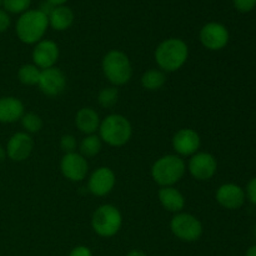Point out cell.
Masks as SVG:
<instances>
[{
    "label": "cell",
    "instance_id": "5b68a950",
    "mask_svg": "<svg viewBox=\"0 0 256 256\" xmlns=\"http://www.w3.org/2000/svg\"><path fill=\"white\" fill-rule=\"evenodd\" d=\"M186 172L184 159L176 154H168L159 158L152 166V178L160 188L174 186Z\"/></svg>",
    "mask_w": 256,
    "mask_h": 256
},
{
    "label": "cell",
    "instance_id": "2e32d148",
    "mask_svg": "<svg viewBox=\"0 0 256 256\" xmlns=\"http://www.w3.org/2000/svg\"><path fill=\"white\" fill-rule=\"evenodd\" d=\"M218 204L228 210H238L244 205L246 195L245 190L240 185L226 182V184L220 185L219 189L215 194Z\"/></svg>",
    "mask_w": 256,
    "mask_h": 256
},
{
    "label": "cell",
    "instance_id": "8992f818",
    "mask_svg": "<svg viewBox=\"0 0 256 256\" xmlns=\"http://www.w3.org/2000/svg\"><path fill=\"white\" fill-rule=\"evenodd\" d=\"M122 226V215L112 204H102L95 209L92 216V228L102 238H112Z\"/></svg>",
    "mask_w": 256,
    "mask_h": 256
},
{
    "label": "cell",
    "instance_id": "9c48e42d",
    "mask_svg": "<svg viewBox=\"0 0 256 256\" xmlns=\"http://www.w3.org/2000/svg\"><path fill=\"white\" fill-rule=\"evenodd\" d=\"M199 39L202 46L212 52H219L224 49L230 39L229 30L220 22H212L205 24L199 32Z\"/></svg>",
    "mask_w": 256,
    "mask_h": 256
},
{
    "label": "cell",
    "instance_id": "277c9868",
    "mask_svg": "<svg viewBox=\"0 0 256 256\" xmlns=\"http://www.w3.org/2000/svg\"><path fill=\"white\" fill-rule=\"evenodd\" d=\"M104 76L112 86L128 84L132 76V65L129 56L122 50H110L104 55L102 62Z\"/></svg>",
    "mask_w": 256,
    "mask_h": 256
},
{
    "label": "cell",
    "instance_id": "7a4b0ae2",
    "mask_svg": "<svg viewBox=\"0 0 256 256\" xmlns=\"http://www.w3.org/2000/svg\"><path fill=\"white\" fill-rule=\"evenodd\" d=\"M99 138L112 148L126 145L132 136V126L126 116L122 114L106 115L99 126Z\"/></svg>",
    "mask_w": 256,
    "mask_h": 256
},
{
    "label": "cell",
    "instance_id": "e575fe53",
    "mask_svg": "<svg viewBox=\"0 0 256 256\" xmlns=\"http://www.w3.org/2000/svg\"><path fill=\"white\" fill-rule=\"evenodd\" d=\"M245 256H256V245H252V246H250L249 249H248L246 254Z\"/></svg>",
    "mask_w": 256,
    "mask_h": 256
},
{
    "label": "cell",
    "instance_id": "1f68e13d",
    "mask_svg": "<svg viewBox=\"0 0 256 256\" xmlns=\"http://www.w3.org/2000/svg\"><path fill=\"white\" fill-rule=\"evenodd\" d=\"M126 256H148V255L145 254L144 252H142V250L134 249V250H132V252H128Z\"/></svg>",
    "mask_w": 256,
    "mask_h": 256
},
{
    "label": "cell",
    "instance_id": "e0dca14e",
    "mask_svg": "<svg viewBox=\"0 0 256 256\" xmlns=\"http://www.w3.org/2000/svg\"><path fill=\"white\" fill-rule=\"evenodd\" d=\"M25 114L24 104L15 96L0 98V122L12 124L22 119Z\"/></svg>",
    "mask_w": 256,
    "mask_h": 256
},
{
    "label": "cell",
    "instance_id": "7c38bea8",
    "mask_svg": "<svg viewBox=\"0 0 256 256\" xmlns=\"http://www.w3.org/2000/svg\"><path fill=\"white\" fill-rule=\"evenodd\" d=\"M116 184L115 172L108 166H100L95 169L88 179V189L95 196H106Z\"/></svg>",
    "mask_w": 256,
    "mask_h": 256
},
{
    "label": "cell",
    "instance_id": "44dd1931",
    "mask_svg": "<svg viewBox=\"0 0 256 256\" xmlns=\"http://www.w3.org/2000/svg\"><path fill=\"white\" fill-rule=\"evenodd\" d=\"M142 86L149 92L160 90L166 82V75L160 69H149L142 75Z\"/></svg>",
    "mask_w": 256,
    "mask_h": 256
},
{
    "label": "cell",
    "instance_id": "4316f807",
    "mask_svg": "<svg viewBox=\"0 0 256 256\" xmlns=\"http://www.w3.org/2000/svg\"><path fill=\"white\" fill-rule=\"evenodd\" d=\"M60 149L65 152V154H70V152H75L76 149L79 148L78 140L74 135L72 134H65L60 138Z\"/></svg>",
    "mask_w": 256,
    "mask_h": 256
},
{
    "label": "cell",
    "instance_id": "8d00e7d4",
    "mask_svg": "<svg viewBox=\"0 0 256 256\" xmlns=\"http://www.w3.org/2000/svg\"><path fill=\"white\" fill-rule=\"evenodd\" d=\"M2 0H0V5H2Z\"/></svg>",
    "mask_w": 256,
    "mask_h": 256
},
{
    "label": "cell",
    "instance_id": "ffe728a7",
    "mask_svg": "<svg viewBox=\"0 0 256 256\" xmlns=\"http://www.w3.org/2000/svg\"><path fill=\"white\" fill-rule=\"evenodd\" d=\"M49 25L56 32H64L69 29L74 22V12L69 6H55L54 10L48 16Z\"/></svg>",
    "mask_w": 256,
    "mask_h": 256
},
{
    "label": "cell",
    "instance_id": "83f0119b",
    "mask_svg": "<svg viewBox=\"0 0 256 256\" xmlns=\"http://www.w3.org/2000/svg\"><path fill=\"white\" fill-rule=\"evenodd\" d=\"M234 6L240 12H249L256 6V0H232Z\"/></svg>",
    "mask_w": 256,
    "mask_h": 256
},
{
    "label": "cell",
    "instance_id": "4fadbf2b",
    "mask_svg": "<svg viewBox=\"0 0 256 256\" xmlns=\"http://www.w3.org/2000/svg\"><path fill=\"white\" fill-rule=\"evenodd\" d=\"M34 149V140L32 135L25 132H18L10 136L8 140L6 146V156L12 162H24L32 155Z\"/></svg>",
    "mask_w": 256,
    "mask_h": 256
},
{
    "label": "cell",
    "instance_id": "ac0fdd59",
    "mask_svg": "<svg viewBox=\"0 0 256 256\" xmlns=\"http://www.w3.org/2000/svg\"><path fill=\"white\" fill-rule=\"evenodd\" d=\"M100 122H102V119L99 116V112L92 108H82L75 114V126L85 135L95 134L99 130Z\"/></svg>",
    "mask_w": 256,
    "mask_h": 256
},
{
    "label": "cell",
    "instance_id": "cb8c5ba5",
    "mask_svg": "<svg viewBox=\"0 0 256 256\" xmlns=\"http://www.w3.org/2000/svg\"><path fill=\"white\" fill-rule=\"evenodd\" d=\"M119 100V90L116 86H106L98 94V104L104 109H110Z\"/></svg>",
    "mask_w": 256,
    "mask_h": 256
},
{
    "label": "cell",
    "instance_id": "603a6c76",
    "mask_svg": "<svg viewBox=\"0 0 256 256\" xmlns=\"http://www.w3.org/2000/svg\"><path fill=\"white\" fill-rule=\"evenodd\" d=\"M42 70L34 64H24L18 70V79L22 84L26 86H34L38 85Z\"/></svg>",
    "mask_w": 256,
    "mask_h": 256
},
{
    "label": "cell",
    "instance_id": "6da1fadb",
    "mask_svg": "<svg viewBox=\"0 0 256 256\" xmlns=\"http://www.w3.org/2000/svg\"><path fill=\"white\" fill-rule=\"evenodd\" d=\"M189 58V46L178 38H169L160 42L154 52L158 68L164 72H174L182 69Z\"/></svg>",
    "mask_w": 256,
    "mask_h": 256
},
{
    "label": "cell",
    "instance_id": "484cf974",
    "mask_svg": "<svg viewBox=\"0 0 256 256\" xmlns=\"http://www.w3.org/2000/svg\"><path fill=\"white\" fill-rule=\"evenodd\" d=\"M2 4L6 12L22 15V12L29 10L32 0H2Z\"/></svg>",
    "mask_w": 256,
    "mask_h": 256
},
{
    "label": "cell",
    "instance_id": "f1b7e54d",
    "mask_svg": "<svg viewBox=\"0 0 256 256\" xmlns=\"http://www.w3.org/2000/svg\"><path fill=\"white\" fill-rule=\"evenodd\" d=\"M245 195L248 199L256 205V178L250 180L246 185V190H245Z\"/></svg>",
    "mask_w": 256,
    "mask_h": 256
},
{
    "label": "cell",
    "instance_id": "836d02e7",
    "mask_svg": "<svg viewBox=\"0 0 256 256\" xmlns=\"http://www.w3.org/2000/svg\"><path fill=\"white\" fill-rule=\"evenodd\" d=\"M6 158V150H5V148L2 145H0V162H4Z\"/></svg>",
    "mask_w": 256,
    "mask_h": 256
},
{
    "label": "cell",
    "instance_id": "5bb4252c",
    "mask_svg": "<svg viewBox=\"0 0 256 256\" xmlns=\"http://www.w3.org/2000/svg\"><path fill=\"white\" fill-rule=\"evenodd\" d=\"M38 86L46 96H58L66 88V76L59 68L52 66L40 72Z\"/></svg>",
    "mask_w": 256,
    "mask_h": 256
},
{
    "label": "cell",
    "instance_id": "7402d4cb",
    "mask_svg": "<svg viewBox=\"0 0 256 256\" xmlns=\"http://www.w3.org/2000/svg\"><path fill=\"white\" fill-rule=\"evenodd\" d=\"M102 142L99 138V135H85V138L79 144V152L85 159H89V158L96 156L102 152Z\"/></svg>",
    "mask_w": 256,
    "mask_h": 256
},
{
    "label": "cell",
    "instance_id": "3957f363",
    "mask_svg": "<svg viewBox=\"0 0 256 256\" xmlns=\"http://www.w3.org/2000/svg\"><path fill=\"white\" fill-rule=\"evenodd\" d=\"M48 26H49V19L46 15L39 9H34L28 10L20 15L15 25V32L20 42L28 45H35L42 40Z\"/></svg>",
    "mask_w": 256,
    "mask_h": 256
},
{
    "label": "cell",
    "instance_id": "9a60e30c",
    "mask_svg": "<svg viewBox=\"0 0 256 256\" xmlns=\"http://www.w3.org/2000/svg\"><path fill=\"white\" fill-rule=\"evenodd\" d=\"M60 56L59 46L55 42L48 39L40 40L34 45L32 49V64L36 65L40 70L49 69L55 66Z\"/></svg>",
    "mask_w": 256,
    "mask_h": 256
},
{
    "label": "cell",
    "instance_id": "d590c367",
    "mask_svg": "<svg viewBox=\"0 0 256 256\" xmlns=\"http://www.w3.org/2000/svg\"><path fill=\"white\" fill-rule=\"evenodd\" d=\"M255 238H256V228H255Z\"/></svg>",
    "mask_w": 256,
    "mask_h": 256
},
{
    "label": "cell",
    "instance_id": "ba28073f",
    "mask_svg": "<svg viewBox=\"0 0 256 256\" xmlns=\"http://www.w3.org/2000/svg\"><path fill=\"white\" fill-rule=\"evenodd\" d=\"M188 172L195 180L206 182L215 175L218 170V162L215 156L206 152H198L190 156L188 162Z\"/></svg>",
    "mask_w": 256,
    "mask_h": 256
},
{
    "label": "cell",
    "instance_id": "8fae6325",
    "mask_svg": "<svg viewBox=\"0 0 256 256\" xmlns=\"http://www.w3.org/2000/svg\"><path fill=\"white\" fill-rule=\"evenodd\" d=\"M172 149L180 158L192 156L196 154L202 145V139L196 130L192 128H182L172 136Z\"/></svg>",
    "mask_w": 256,
    "mask_h": 256
},
{
    "label": "cell",
    "instance_id": "d6986e66",
    "mask_svg": "<svg viewBox=\"0 0 256 256\" xmlns=\"http://www.w3.org/2000/svg\"><path fill=\"white\" fill-rule=\"evenodd\" d=\"M158 199L166 212H182L185 208V198L182 192L174 186H162L158 192Z\"/></svg>",
    "mask_w": 256,
    "mask_h": 256
},
{
    "label": "cell",
    "instance_id": "30bf717a",
    "mask_svg": "<svg viewBox=\"0 0 256 256\" xmlns=\"http://www.w3.org/2000/svg\"><path fill=\"white\" fill-rule=\"evenodd\" d=\"M60 172L70 182H82L89 172V162L78 152L64 154L60 160Z\"/></svg>",
    "mask_w": 256,
    "mask_h": 256
},
{
    "label": "cell",
    "instance_id": "52a82bcc",
    "mask_svg": "<svg viewBox=\"0 0 256 256\" xmlns=\"http://www.w3.org/2000/svg\"><path fill=\"white\" fill-rule=\"evenodd\" d=\"M170 230L182 242H196L202 235V224L195 215L178 212L170 220Z\"/></svg>",
    "mask_w": 256,
    "mask_h": 256
},
{
    "label": "cell",
    "instance_id": "f546056e",
    "mask_svg": "<svg viewBox=\"0 0 256 256\" xmlns=\"http://www.w3.org/2000/svg\"><path fill=\"white\" fill-rule=\"evenodd\" d=\"M10 22H12V20H10L9 14L5 10L0 9V32H6L10 26Z\"/></svg>",
    "mask_w": 256,
    "mask_h": 256
},
{
    "label": "cell",
    "instance_id": "4dcf8cb0",
    "mask_svg": "<svg viewBox=\"0 0 256 256\" xmlns=\"http://www.w3.org/2000/svg\"><path fill=\"white\" fill-rule=\"evenodd\" d=\"M69 256H92V252L88 246L79 245V246H75L74 249L70 252Z\"/></svg>",
    "mask_w": 256,
    "mask_h": 256
},
{
    "label": "cell",
    "instance_id": "d6a6232c",
    "mask_svg": "<svg viewBox=\"0 0 256 256\" xmlns=\"http://www.w3.org/2000/svg\"><path fill=\"white\" fill-rule=\"evenodd\" d=\"M46 2H50L52 6H62V5H64L68 0H46Z\"/></svg>",
    "mask_w": 256,
    "mask_h": 256
},
{
    "label": "cell",
    "instance_id": "d4e9b609",
    "mask_svg": "<svg viewBox=\"0 0 256 256\" xmlns=\"http://www.w3.org/2000/svg\"><path fill=\"white\" fill-rule=\"evenodd\" d=\"M22 129L28 134H36L42 129V119L35 112H25L20 119Z\"/></svg>",
    "mask_w": 256,
    "mask_h": 256
}]
</instances>
